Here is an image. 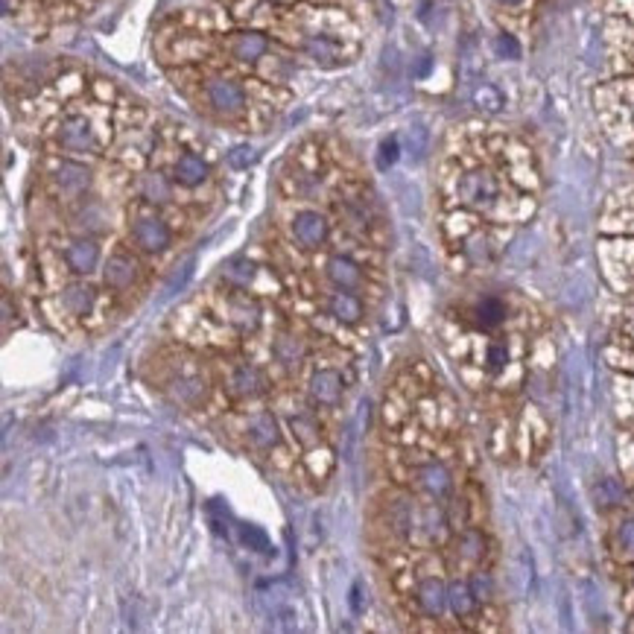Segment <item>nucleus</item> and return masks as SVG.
Segmentation results:
<instances>
[{
	"instance_id": "obj_7",
	"label": "nucleus",
	"mask_w": 634,
	"mask_h": 634,
	"mask_svg": "<svg viewBox=\"0 0 634 634\" xmlns=\"http://www.w3.org/2000/svg\"><path fill=\"white\" fill-rule=\"evenodd\" d=\"M228 392L234 398H257L266 392V374L257 365H237L228 377Z\"/></svg>"
},
{
	"instance_id": "obj_18",
	"label": "nucleus",
	"mask_w": 634,
	"mask_h": 634,
	"mask_svg": "<svg viewBox=\"0 0 634 634\" xmlns=\"http://www.w3.org/2000/svg\"><path fill=\"white\" fill-rule=\"evenodd\" d=\"M96 296L88 284H70L65 292H62V307L70 313V316H88L91 307H94Z\"/></svg>"
},
{
	"instance_id": "obj_11",
	"label": "nucleus",
	"mask_w": 634,
	"mask_h": 634,
	"mask_svg": "<svg viewBox=\"0 0 634 634\" xmlns=\"http://www.w3.org/2000/svg\"><path fill=\"white\" fill-rule=\"evenodd\" d=\"M103 278L111 289H129L138 278V260L129 257V255H114L109 257L106 269H103Z\"/></svg>"
},
{
	"instance_id": "obj_1",
	"label": "nucleus",
	"mask_w": 634,
	"mask_h": 634,
	"mask_svg": "<svg viewBox=\"0 0 634 634\" xmlns=\"http://www.w3.org/2000/svg\"><path fill=\"white\" fill-rule=\"evenodd\" d=\"M497 182L491 173H482V169H474V173H465L459 182V199L471 205V208H489L497 199Z\"/></svg>"
},
{
	"instance_id": "obj_14",
	"label": "nucleus",
	"mask_w": 634,
	"mask_h": 634,
	"mask_svg": "<svg viewBox=\"0 0 634 634\" xmlns=\"http://www.w3.org/2000/svg\"><path fill=\"white\" fill-rule=\"evenodd\" d=\"M328 278H330V284L336 287V289H357L360 284H362V269L354 263V260H348V257H330L328 260Z\"/></svg>"
},
{
	"instance_id": "obj_41",
	"label": "nucleus",
	"mask_w": 634,
	"mask_h": 634,
	"mask_svg": "<svg viewBox=\"0 0 634 634\" xmlns=\"http://www.w3.org/2000/svg\"><path fill=\"white\" fill-rule=\"evenodd\" d=\"M281 4H287V0H281Z\"/></svg>"
},
{
	"instance_id": "obj_24",
	"label": "nucleus",
	"mask_w": 634,
	"mask_h": 634,
	"mask_svg": "<svg viewBox=\"0 0 634 634\" xmlns=\"http://www.w3.org/2000/svg\"><path fill=\"white\" fill-rule=\"evenodd\" d=\"M252 278H255V263H252L249 257H231V260L223 266V281L231 284V287H237V289L249 287Z\"/></svg>"
},
{
	"instance_id": "obj_35",
	"label": "nucleus",
	"mask_w": 634,
	"mask_h": 634,
	"mask_svg": "<svg viewBox=\"0 0 634 634\" xmlns=\"http://www.w3.org/2000/svg\"><path fill=\"white\" fill-rule=\"evenodd\" d=\"M482 547H485L482 535H477V532H465V538H462V552H465L468 558H479V555H482Z\"/></svg>"
},
{
	"instance_id": "obj_17",
	"label": "nucleus",
	"mask_w": 634,
	"mask_h": 634,
	"mask_svg": "<svg viewBox=\"0 0 634 634\" xmlns=\"http://www.w3.org/2000/svg\"><path fill=\"white\" fill-rule=\"evenodd\" d=\"M266 47H269V41H266L260 33H237L234 38H231V50H234V56L240 59V62H257L263 53H266Z\"/></svg>"
},
{
	"instance_id": "obj_19",
	"label": "nucleus",
	"mask_w": 634,
	"mask_h": 634,
	"mask_svg": "<svg viewBox=\"0 0 634 634\" xmlns=\"http://www.w3.org/2000/svg\"><path fill=\"white\" fill-rule=\"evenodd\" d=\"M176 179H179V184H184V187H196V184H202V182L208 179V164H205L199 155L184 152V155L176 161Z\"/></svg>"
},
{
	"instance_id": "obj_25",
	"label": "nucleus",
	"mask_w": 634,
	"mask_h": 634,
	"mask_svg": "<svg viewBox=\"0 0 634 634\" xmlns=\"http://www.w3.org/2000/svg\"><path fill=\"white\" fill-rule=\"evenodd\" d=\"M474 602H477V596H474V591H471V584H465V582H453L450 588H447V605L453 608V614H456V617L471 614V611H474Z\"/></svg>"
},
{
	"instance_id": "obj_21",
	"label": "nucleus",
	"mask_w": 634,
	"mask_h": 634,
	"mask_svg": "<svg viewBox=\"0 0 634 634\" xmlns=\"http://www.w3.org/2000/svg\"><path fill=\"white\" fill-rule=\"evenodd\" d=\"M304 50H307V56H310L313 62H319V65H325V67L336 65L339 56H343V47H339L336 41H330V38H325V35H313V38L304 44Z\"/></svg>"
},
{
	"instance_id": "obj_36",
	"label": "nucleus",
	"mask_w": 634,
	"mask_h": 634,
	"mask_svg": "<svg viewBox=\"0 0 634 634\" xmlns=\"http://www.w3.org/2000/svg\"><path fill=\"white\" fill-rule=\"evenodd\" d=\"M506 362H508V351H506V345H491V348H489V365H491V369L500 372Z\"/></svg>"
},
{
	"instance_id": "obj_39",
	"label": "nucleus",
	"mask_w": 634,
	"mask_h": 634,
	"mask_svg": "<svg viewBox=\"0 0 634 634\" xmlns=\"http://www.w3.org/2000/svg\"><path fill=\"white\" fill-rule=\"evenodd\" d=\"M430 65H433L430 56H421L418 65H416V77H427V73H430Z\"/></svg>"
},
{
	"instance_id": "obj_9",
	"label": "nucleus",
	"mask_w": 634,
	"mask_h": 634,
	"mask_svg": "<svg viewBox=\"0 0 634 634\" xmlns=\"http://www.w3.org/2000/svg\"><path fill=\"white\" fill-rule=\"evenodd\" d=\"M53 182H56V187L65 193V196H79V193H85L88 184H91V173L82 164L62 161L56 167V173H53Z\"/></svg>"
},
{
	"instance_id": "obj_37",
	"label": "nucleus",
	"mask_w": 634,
	"mask_h": 634,
	"mask_svg": "<svg viewBox=\"0 0 634 634\" xmlns=\"http://www.w3.org/2000/svg\"><path fill=\"white\" fill-rule=\"evenodd\" d=\"M479 59H477V50H465V59H462V73L471 79V77H477L479 73Z\"/></svg>"
},
{
	"instance_id": "obj_5",
	"label": "nucleus",
	"mask_w": 634,
	"mask_h": 634,
	"mask_svg": "<svg viewBox=\"0 0 634 634\" xmlns=\"http://www.w3.org/2000/svg\"><path fill=\"white\" fill-rule=\"evenodd\" d=\"M292 237H296L304 249H316L322 246L328 237V223L322 213L316 211H301L296 219H292Z\"/></svg>"
},
{
	"instance_id": "obj_32",
	"label": "nucleus",
	"mask_w": 634,
	"mask_h": 634,
	"mask_svg": "<svg viewBox=\"0 0 634 634\" xmlns=\"http://www.w3.org/2000/svg\"><path fill=\"white\" fill-rule=\"evenodd\" d=\"M494 50H497V56L500 59H521V44H518V38L515 35H497V41H494Z\"/></svg>"
},
{
	"instance_id": "obj_4",
	"label": "nucleus",
	"mask_w": 634,
	"mask_h": 634,
	"mask_svg": "<svg viewBox=\"0 0 634 634\" xmlns=\"http://www.w3.org/2000/svg\"><path fill=\"white\" fill-rule=\"evenodd\" d=\"M208 100L216 111L223 114H237L243 106H246V91H243L234 79H211L208 82Z\"/></svg>"
},
{
	"instance_id": "obj_8",
	"label": "nucleus",
	"mask_w": 634,
	"mask_h": 634,
	"mask_svg": "<svg viewBox=\"0 0 634 634\" xmlns=\"http://www.w3.org/2000/svg\"><path fill=\"white\" fill-rule=\"evenodd\" d=\"M65 263L73 272L88 275L96 269V263H100V246H96L94 240H73L65 249Z\"/></svg>"
},
{
	"instance_id": "obj_3",
	"label": "nucleus",
	"mask_w": 634,
	"mask_h": 634,
	"mask_svg": "<svg viewBox=\"0 0 634 634\" xmlns=\"http://www.w3.org/2000/svg\"><path fill=\"white\" fill-rule=\"evenodd\" d=\"M59 140L62 146L73 152H94L96 150V135L88 117H67L59 126Z\"/></svg>"
},
{
	"instance_id": "obj_31",
	"label": "nucleus",
	"mask_w": 634,
	"mask_h": 634,
	"mask_svg": "<svg viewBox=\"0 0 634 634\" xmlns=\"http://www.w3.org/2000/svg\"><path fill=\"white\" fill-rule=\"evenodd\" d=\"M255 158H257V152L252 150L249 143H243V146H234V150L228 152V164H231L234 169H246L249 164H255Z\"/></svg>"
},
{
	"instance_id": "obj_23",
	"label": "nucleus",
	"mask_w": 634,
	"mask_h": 634,
	"mask_svg": "<svg viewBox=\"0 0 634 634\" xmlns=\"http://www.w3.org/2000/svg\"><path fill=\"white\" fill-rule=\"evenodd\" d=\"M140 193L146 202H155V205H164L173 199V187H169V182L161 173H146L140 179Z\"/></svg>"
},
{
	"instance_id": "obj_40",
	"label": "nucleus",
	"mask_w": 634,
	"mask_h": 634,
	"mask_svg": "<svg viewBox=\"0 0 634 634\" xmlns=\"http://www.w3.org/2000/svg\"><path fill=\"white\" fill-rule=\"evenodd\" d=\"M503 4H518V0H503Z\"/></svg>"
},
{
	"instance_id": "obj_20",
	"label": "nucleus",
	"mask_w": 634,
	"mask_h": 634,
	"mask_svg": "<svg viewBox=\"0 0 634 634\" xmlns=\"http://www.w3.org/2000/svg\"><path fill=\"white\" fill-rule=\"evenodd\" d=\"M272 354H275V360L284 365L287 372H296L299 365L304 362V343H301V339H296V336H281L278 343L272 345Z\"/></svg>"
},
{
	"instance_id": "obj_10",
	"label": "nucleus",
	"mask_w": 634,
	"mask_h": 634,
	"mask_svg": "<svg viewBox=\"0 0 634 634\" xmlns=\"http://www.w3.org/2000/svg\"><path fill=\"white\" fill-rule=\"evenodd\" d=\"M228 322L237 330H243V333H252L260 325V307H257V301H252L249 296H231L228 299Z\"/></svg>"
},
{
	"instance_id": "obj_15",
	"label": "nucleus",
	"mask_w": 634,
	"mask_h": 634,
	"mask_svg": "<svg viewBox=\"0 0 634 634\" xmlns=\"http://www.w3.org/2000/svg\"><path fill=\"white\" fill-rule=\"evenodd\" d=\"M418 485L433 494V497H445L450 491V471L445 465H438V462H427V465L418 468Z\"/></svg>"
},
{
	"instance_id": "obj_6",
	"label": "nucleus",
	"mask_w": 634,
	"mask_h": 634,
	"mask_svg": "<svg viewBox=\"0 0 634 634\" xmlns=\"http://www.w3.org/2000/svg\"><path fill=\"white\" fill-rule=\"evenodd\" d=\"M343 389H345V383L339 377V372H333V369H319L310 377V398L319 406H336L343 401Z\"/></svg>"
},
{
	"instance_id": "obj_12",
	"label": "nucleus",
	"mask_w": 634,
	"mask_h": 634,
	"mask_svg": "<svg viewBox=\"0 0 634 634\" xmlns=\"http://www.w3.org/2000/svg\"><path fill=\"white\" fill-rule=\"evenodd\" d=\"M328 313L345 325H357L362 319V301L354 296V289H336L328 299Z\"/></svg>"
},
{
	"instance_id": "obj_30",
	"label": "nucleus",
	"mask_w": 634,
	"mask_h": 634,
	"mask_svg": "<svg viewBox=\"0 0 634 634\" xmlns=\"http://www.w3.org/2000/svg\"><path fill=\"white\" fill-rule=\"evenodd\" d=\"M292 430H296V435H299V442H301V445H313V442H319V430H316V421H313L310 416H299V418H292Z\"/></svg>"
},
{
	"instance_id": "obj_27",
	"label": "nucleus",
	"mask_w": 634,
	"mask_h": 634,
	"mask_svg": "<svg viewBox=\"0 0 634 634\" xmlns=\"http://www.w3.org/2000/svg\"><path fill=\"white\" fill-rule=\"evenodd\" d=\"M474 103H477V109L494 114V111L503 109V94H500L494 85H479V88L474 91Z\"/></svg>"
},
{
	"instance_id": "obj_22",
	"label": "nucleus",
	"mask_w": 634,
	"mask_h": 634,
	"mask_svg": "<svg viewBox=\"0 0 634 634\" xmlns=\"http://www.w3.org/2000/svg\"><path fill=\"white\" fill-rule=\"evenodd\" d=\"M173 401L182 404V406H196L202 398H205V383L199 377H179L173 380Z\"/></svg>"
},
{
	"instance_id": "obj_29",
	"label": "nucleus",
	"mask_w": 634,
	"mask_h": 634,
	"mask_svg": "<svg viewBox=\"0 0 634 634\" xmlns=\"http://www.w3.org/2000/svg\"><path fill=\"white\" fill-rule=\"evenodd\" d=\"M240 538L249 550H257V552L269 550V538H266V532L257 526H240Z\"/></svg>"
},
{
	"instance_id": "obj_38",
	"label": "nucleus",
	"mask_w": 634,
	"mask_h": 634,
	"mask_svg": "<svg viewBox=\"0 0 634 634\" xmlns=\"http://www.w3.org/2000/svg\"><path fill=\"white\" fill-rule=\"evenodd\" d=\"M620 544H623L628 552H634V521H625V523L620 526Z\"/></svg>"
},
{
	"instance_id": "obj_13",
	"label": "nucleus",
	"mask_w": 634,
	"mask_h": 634,
	"mask_svg": "<svg viewBox=\"0 0 634 634\" xmlns=\"http://www.w3.org/2000/svg\"><path fill=\"white\" fill-rule=\"evenodd\" d=\"M416 599H418V605H421V611L424 614H430V617H438L445 611V605H447V588L442 584V579H421L418 582V588H416Z\"/></svg>"
},
{
	"instance_id": "obj_26",
	"label": "nucleus",
	"mask_w": 634,
	"mask_h": 634,
	"mask_svg": "<svg viewBox=\"0 0 634 634\" xmlns=\"http://www.w3.org/2000/svg\"><path fill=\"white\" fill-rule=\"evenodd\" d=\"M474 316H477V322H479L482 328H497V325L506 319V307H503L500 299H482V301L477 304Z\"/></svg>"
},
{
	"instance_id": "obj_16",
	"label": "nucleus",
	"mask_w": 634,
	"mask_h": 634,
	"mask_svg": "<svg viewBox=\"0 0 634 634\" xmlns=\"http://www.w3.org/2000/svg\"><path fill=\"white\" fill-rule=\"evenodd\" d=\"M249 438L263 450L278 445V421H275L272 412H257V416L249 421Z\"/></svg>"
},
{
	"instance_id": "obj_34",
	"label": "nucleus",
	"mask_w": 634,
	"mask_h": 634,
	"mask_svg": "<svg viewBox=\"0 0 634 634\" xmlns=\"http://www.w3.org/2000/svg\"><path fill=\"white\" fill-rule=\"evenodd\" d=\"M395 161H398V140H395V138H386V140L380 143L377 164H380V169H389Z\"/></svg>"
},
{
	"instance_id": "obj_2",
	"label": "nucleus",
	"mask_w": 634,
	"mask_h": 634,
	"mask_svg": "<svg viewBox=\"0 0 634 634\" xmlns=\"http://www.w3.org/2000/svg\"><path fill=\"white\" fill-rule=\"evenodd\" d=\"M132 237H135V243L143 252H152V255L164 252L169 246V228H167L164 219H158V216H140L138 223L132 226Z\"/></svg>"
},
{
	"instance_id": "obj_28",
	"label": "nucleus",
	"mask_w": 634,
	"mask_h": 634,
	"mask_svg": "<svg viewBox=\"0 0 634 634\" xmlns=\"http://www.w3.org/2000/svg\"><path fill=\"white\" fill-rule=\"evenodd\" d=\"M596 500H599V506H617V503L623 500L620 482H617V479H602V482L596 485Z\"/></svg>"
},
{
	"instance_id": "obj_33",
	"label": "nucleus",
	"mask_w": 634,
	"mask_h": 634,
	"mask_svg": "<svg viewBox=\"0 0 634 634\" xmlns=\"http://www.w3.org/2000/svg\"><path fill=\"white\" fill-rule=\"evenodd\" d=\"M471 591H474L477 602L491 599V594H494V582H491V576H489V573H477V576L471 579Z\"/></svg>"
}]
</instances>
